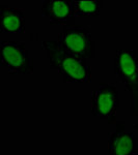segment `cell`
<instances>
[{
    "label": "cell",
    "mask_w": 138,
    "mask_h": 155,
    "mask_svg": "<svg viewBox=\"0 0 138 155\" xmlns=\"http://www.w3.org/2000/svg\"><path fill=\"white\" fill-rule=\"evenodd\" d=\"M49 62V68L57 71L64 83H89L91 82V67L85 58L67 51L57 41L42 42Z\"/></svg>",
    "instance_id": "obj_1"
},
{
    "label": "cell",
    "mask_w": 138,
    "mask_h": 155,
    "mask_svg": "<svg viewBox=\"0 0 138 155\" xmlns=\"http://www.w3.org/2000/svg\"><path fill=\"white\" fill-rule=\"evenodd\" d=\"M114 74L126 86L130 96V115L138 116V55L134 49H117Z\"/></svg>",
    "instance_id": "obj_2"
},
{
    "label": "cell",
    "mask_w": 138,
    "mask_h": 155,
    "mask_svg": "<svg viewBox=\"0 0 138 155\" xmlns=\"http://www.w3.org/2000/svg\"><path fill=\"white\" fill-rule=\"evenodd\" d=\"M57 41L70 53L82 58H95V41L89 29L83 25L64 26Z\"/></svg>",
    "instance_id": "obj_3"
},
{
    "label": "cell",
    "mask_w": 138,
    "mask_h": 155,
    "mask_svg": "<svg viewBox=\"0 0 138 155\" xmlns=\"http://www.w3.org/2000/svg\"><path fill=\"white\" fill-rule=\"evenodd\" d=\"M1 66L6 67L9 74H32L33 60L29 57L25 42L4 41L0 44Z\"/></svg>",
    "instance_id": "obj_4"
},
{
    "label": "cell",
    "mask_w": 138,
    "mask_h": 155,
    "mask_svg": "<svg viewBox=\"0 0 138 155\" xmlns=\"http://www.w3.org/2000/svg\"><path fill=\"white\" fill-rule=\"evenodd\" d=\"M119 107V89L113 83H100L91 93V113L108 123L116 122V113Z\"/></svg>",
    "instance_id": "obj_5"
},
{
    "label": "cell",
    "mask_w": 138,
    "mask_h": 155,
    "mask_svg": "<svg viewBox=\"0 0 138 155\" xmlns=\"http://www.w3.org/2000/svg\"><path fill=\"white\" fill-rule=\"evenodd\" d=\"M125 121L115 122V130L108 134L107 155H130L137 151L135 132H127Z\"/></svg>",
    "instance_id": "obj_6"
},
{
    "label": "cell",
    "mask_w": 138,
    "mask_h": 155,
    "mask_svg": "<svg viewBox=\"0 0 138 155\" xmlns=\"http://www.w3.org/2000/svg\"><path fill=\"white\" fill-rule=\"evenodd\" d=\"M41 12L43 17L49 20L50 24L75 25L73 0H44L42 1Z\"/></svg>",
    "instance_id": "obj_7"
},
{
    "label": "cell",
    "mask_w": 138,
    "mask_h": 155,
    "mask_svg": "<svg viewBox=\"0 0 138 155\" xmlns=\"http://www.w3.org/2000/svg\"><path fill=\"white\" fill-rule=\"evenodd\" d=\"M0 27L1 32L5 33H23L26 27L24 9L1 4Z\"/></svg>",
    "instance_id": "obj_8"
},
{
    "label": "cell",
    "mask_w": 138,
    "mask_h": 155,
    "mask_svg": "<svg viewBox=\"0 0 138 155\" xmlns=\"http://www.w3.org/2000/svg\"><path fill=\"white\" fill-rule=\"evenodd\" d=\"M102 8V0H73V11L77 17H98Z\"/></svg>",
    "instance_id": "obj_9"
},
{
    "label": "cell",
    "mask_w": 138,
    "mask_h": 155,
    "mask_svg": "<svg viewBox=\"0 0 138 155\" xmlns=\"http://www.w3.org/2000/svg\"><path fill=\"white\" fill-rule=\"evenodd\" d=\"M133 131L138 134V123H135L134 125H133Z\"/></svg>",
    "instance_id": "obj_10"
},
{
    "label": "cell",
    "mask_w": 138,
    "mask_h": 155,
    "mask_svg": "<svg viewBox=\"0 0 138 155\" xmlns=\"http://www.w3.org/2000/svg\"><path fill=\"white\" fill-rule=\"evenodd\" d=\"M130 155H138V149H137V151H135L134 153H132V154H130Z\"/></svg>",
    "instance_id": "obj_11"
}]
</instances>
